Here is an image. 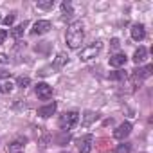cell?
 <instances>
[{"mask_svg": "<svg viewBox=\"0 0 153 153\" xmlns=\"http://www.w3.org/2000/svg\"><path fill=\"white\" fill-rule=\"evenodd\" d=\"M151 70H153V65H146L142 68H135L131 76H133V78H137V79H140V81H144L146 78H149V76H151Z\"/></svg>", "mask_w": 153, "mask_h": 153, "instance_id": "52a82bcc", "label": "cell"}, {"mask_svg": "<svg viewBox=\"0 0 153 153\" xmlns=\"http://www.w3.org/2000/svg\"><path fill=\"white\" fill-rule=\"evenodd\" d=\"M13 83L9 81V79H4V81H0V92L2 94H11L13 92Z\"/></svg>", "mask_w": 153, "mask_h": 153, "instance_id": "2e32d148", "label": "cell"}, {"mask_svg": "<svg viewBox=\"0 0 153 153\" xmlns=\"http://www.w3.org/2000/svg\"><path fill=\"white\" fill-rule=\"evenodd\" d=\"M0 63H9V58L6 54H0Z\"/></svg>", "mask_w": 153, "mask_h": 153, "instance_id": "4316f807", "label": "cell"}, {"mask_svg": "<svg viewBox=\"0 0 153 153\" xmlns=\"http://www.w3.org/2000/svg\"><path fill=\"white\" fill-rule=\"evenodd\" d=\"M36 96L40 99H43V101L51 99L52 97V87H49L47 83H38L36 85Z\"/></svg>", "mask_w": 153, "mask_h": 153, "instance_id": "277c9868", "label": "cell"}, {"mask_svg": "<svg viewBox=\"0 0 153 153\" xmlns=\"http://www.w3.org/2000/svg\"><path fill=\"white\" fill-rule=\"evenodd\" d=\"M13 22H15V15H9V16L4 18V24L6 25H13Z\"/></svg>", "mask_w": 153, "mask_h": 153, "instance_id": "d4e9b609", "label": "cell"}, {"mask_svg": "<svg viewBox=\"0 0 153 153\" xmlns=\"http://www.w3.org/2000/svg\"><path fill=\"white\" fill-rule=\"evenodd\" d=\"M130 31H131V38H133L135 42L144 40V36H146V31H144V25H142V24H133Z\"/></svg>", "mask_w": 153, "mask_h": 153, "instance_id": "ba28073f", "label": "cell"}, {"mask_svg": "<svg viewBox=\"0 0 153 153\" xmlns=\"http://www.w3.org/2000/svg\"><path fill=\"white\" fill-rule=\"evenodd\" d=\"M68 61V56L67 54H63V52H59L58 56H56V59H54V65H52V68H61L65 63Z\"/></svg>", "mask_w": 153, "mask_h": 153, "instance_id": "9a60e30c", "label": "cell"}, {"mask_svg": "<svg viewBox=\"0 0 153 153\" xmlns=\"http://www.w3.org/2000/svg\"><path fill=\"white\" fill-rule=\"evenodd\" d=\"M29 83H31V79L27 78V76H20V78L16 79V87H20V88H27Z\"/></svg>", "mask_w": 153, "mask_h": 153, "instance_id": "d6986e66", "label": "cell"}, {"mask_svg": "<svg viewBox=\"0 0 153 153\" xmlns=\"http://www.w3.org/2000/svg\"><path fill=\"white\" fill-rule=\"evenodd\" d=\"M110 67H115V68H119V67H124L126 65V56L124 54H114V56H110Z\"/></svg>", "mask_w": 153, "mask_h": 153, "instance_id": "7c38bea8", "label": "cell"}, {"mask_svg": "<svg viewBox=\"0 0 153 153\" xmlns=\"http://www.w3.org/2000/svg\"><path fill=\"white\" fill-rule=\"evenodd\" d=\"M36 6H38L40 9H52V6H54V0H38V2H36Z\"/></svg>", "mask_w": 153, "mask_h": 153, "instance_id": "ac0fdd59", "label": "cell"}, {"mask_svg": "<svg viewBox=\"0 0 153 153\" xmlns=\"http://www.w3.org/2000/svg\"><path fill=\"white\" fill-rule=\"evenodd\" d=\"M68 140H70V133H68V131H63V133L58 137V144H59V146H63V144L68 142Z\"/></svg>", "mask_w": 153, "mask_h": 153, "instance_id": "7402d4cb", "label": "cell"}, {"mask_svg": "<svg viewBox=\"0 0 153 153\" xmlns=\"http://www.w3.org/2000/svg\"><path fill=\"white\" fill-rule=\"evenodd\" d=\"M110 47H112L114 51H117V49L121 47V42H119V38H112V42H110Z\"/></svg>", "mask_w": 153, "mask_h": 153, "instance_id": "cb8c5ba5", "label": "cell"}, {"mask_svg": "<svg viewBox=\"0 0 153 153\" xmlns=\"http://www.w3.org/2000/svg\"><path fill=\"white\" fill-rule=\"evenodd\" d=\"M25 27H27V22L16 25V27L11 31V36H13V38H20V36H24V29H25Z\"/></svg>", "mask_w": 153, "mask_h": 153, "instance_id": "e0dca14e", "label": "cell"}, {"mask_svg": "<svg viewBox=\"0 0 153 153\" xmlns=\"http://www.w3.org/2000/svg\"><path fill=\"white\" fill-rule=\"evenodd\" d=\"M130 149H131V146L128 142H123V144H119L115 148V153H130Z\"/></svg>", "mask_w": 153, "mask_h": 153, "instance_id": "44dd1931", "label": "cell"}, {"mask_svg": "<svg viewBox=\"0 0 153 153\" xmlns=\"http://www.w3.org/2000/svg\"><path fill=\"white\" fill-rule=\"evenodd\" d=\"M83 38H85V27L81 22H72L67 29V45L70 49H78L81 43H83Z\"/></svg>", "mask_w": 153, "mask_h": 153, "instance_id": "6da1fadb", "label": "cell"}, {"mask_svg": "<svg viewBox=\"0 0 153 153\" xmlns=\"http://www.w3.org/2000/svg\"><path fill=\"white\" fill-rule=\"evenodd\" d=\"M0 22H2V16H0Z\"/></svg>", "mask_w": 153, "mask_h": 153, "instance_id": "f1b7e54d", "label": "cell"}, {"mask_svg": "<svg viewBox=\"0 0 153 153\" xmlns=\"http://www.w3.org/2000/svg\"><path fill=\"white\" fill-rule=\"evenodd\" d=\"M92 144H94L92 135H85L83 139H79V153H88L92 149Z\"/></svg>", "mask_w": 153, "mask_h": 153, "instance_id": "30bf717a", "label": "cell"}, {"mask_svg": "<svg viewBox=\"0 0 153 153\" xmlns=\"http://www.w3.org/2000/svg\"><path fill=\"white\" fill-rule=\"evenodd\" d=\"M61 16H63V20H70L74 16V9H72L70 2H63L61 4Z\"/></svg>", "mask_w": 153, "mask_h": 153, "instance_id": "5bb4252c", "label": "cell"}, {"mask_svg": "<svg viewBox=\"0 0 153 153\" xmlns=\"http://www.w3.org/2000/svg\"><path fill=\"white\" fill-rule=\"evenodd\" d=\"M2 78H9V72H6V70H0V79Z\"/></svg>", "mask_w": 153, "mask_h": 153, "instance_id": "83f0119b", "label": "cell"}, {"mask_svg": "<svg viewBox=\"0 0 153 153\" xmlns=\"http://www.w3.org/2000/svg\"><path fill=\"white\" fill-rule=\"evenodd\" d=\"M6 38H7V33H6V31H0V43H4Z\"/></svg>", "mask_w": 153, "mask_h": 153, "instance_id": "484cf974", "label": "cell"}, {"mask_svg": "<svg viewBox=\"0 0 153 153\" xmlns=\"http://www.w3.org/2000/svg\"><path fill=\"white\" fill-rule=\"evenodd\" d=\"M126 78H128V74L124 70H115L110 74V79H126Z\"/></svg>", "mask_w": 153, "mask_h": 153, "instance_id": "ffe728a7", "label": "cell"}, {"mask_svg": "<svg viewBox=\"0 0 153 153\" xmlns=\"http://www.w3.org/2000/svg\"><path fill=\"white\" fill-rule=\"evenodd\" d=\"M51 31V22L49 20H38L33 29H31V34H45Z\"/></svg>", "mask_w": 153, "mask_h": 153, "instance_id": "8992f818", "label": "cell"}, {"mask_svg": "<svg viewBox=\"0 0 153 153\" xmlns=\"http://www.w3.org/2000/svg\"><path fill=\"white\" fill-rule=\"evenodd\" d=\"M24 146H25V139H16L7 146V153H24Z\"/></svg>", "mask_w": 153, "mask_h": 153, "instance_id": "8fae6325", "label": "cell"}, {"mask_svg": "<svg viewBox=\"0 0 153 153\" xmlns=\"http://www.w3.org/2000/svg\"><path fill=\"white\" fill-rule=\"evenodd\" d=\"M96 117H97V115H96L94 112H87V114H85V119H83V123H85V124H90V123H92Z\"/></svg>", "mask_w": 153, "mask_h": 153, "instance_id": "603a6c76", "label": "cell"}, {"mask_svg": "<svg viewBox=\"0 0 153 153\" xmlns=\"http://www.w3.org/2000/svg\"><path fill=\"white\" fill-rule=\"evenodd\" d=\"M78 121H79V114H78V112H65V114L59 117L58 124H59V128H61L63 131H68V130H72L76 124H78Z\"/></svg>", "mask_w": 153, "mask_h": 153, "instance_id": "7a4b0ae2", "label": "cell"}, {"mask_svg": "<svg viewBox=\"0 0 153 153\" xmlns=\"http://www.w3.org/2000/svg\"><path fill=\"white\" fill-rule=\"evenodd\" d=\"M101 49H103V43H101V42H94V43H90V45H87V47L81 49L79 59H81V61H88V59L96 58V56L101 52Z\"/></svg>", "mask_w": 153, "mask_h": 153, "instance_id": "3957f363", "label": "cell"}, {"mask_svg": "<svg viewBox=\"0 0 153 153\" xmlns=\"http://www.w3.org/2000/svg\"><path fill=\"white\" fill-rule=\"evenodd\" d=\"M56 103H49V105H45V106H42V108H38V115L40 117H43V119H47V117H51V115H54L56 114Z\"/></svg>", "mask_w": 153, "mask_h": 153, "instance_id": "9c48e42d", "label": "cell"}, {"mask_svg": "<svg viewBox=\"0 0 153 153\" xmlns=\"http://www.w3.org/2000/svg\"><path fill=\"white\" fill-rule=\"evenodd\" d=\"M130 133H131V124H130L128 121H124L123 124H119V126H117V130L114 131V137H115V139H119V140H123V139H126Z\"/></svg>", "mask_w": 153, "mask_h": 153, "instance_id": "5b68a950", "label": "cell"}, {"mask_svg": "<svg viewBox=\"0 0 153 153\" xmlns=\"http://www.w3.org/2000/svg\"><path fill=\"white\" fill-rule=\"evenodd\" d=\"M146 58H148V49H146V47H139V49L133 52V63H135V65L142 63Z\"/></svg>", "mask_w": 153, "mask_h": 153, "instance_id": "4fadbf2b", "label": "cell"}]
</instances>
